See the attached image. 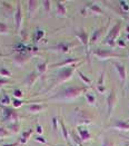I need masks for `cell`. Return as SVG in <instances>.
Wrapping results in <instances>:
<instances>
[{
    "mask_svg": "<svg viewBox=\"0 0 129 146\" xmlns=\"http://www.w3.org/2000/svg\"><path fill=\"white\" fill-rule=\"evenodd\" d=\"M22 24V10H21V2L17 3V8L15 12V29H16V34L19 33L20 28Z\"/></svg>",
    "mask_w": 129,
    "mask_h": 146,
    "instance_id": "9",
    "label": "cell"
},
{
    "mask_svg": "<svg viewBox=\"0 0 129 146\" xmlns=\"http://www.w3.org/2000/svg\"><path fill=\"white\" fill-rule=\"evenodd\" d=\"M119 7L122 12H129V2L128 1H119Z\"/></svg>",
    "mask_w": 129,
    "mask_h": 146,
    "instance_id": "31",
    "label": "cell"
},
{
    "mask_svg": "<svg viewBox=\"0 0 129 146\" xmlns=\"http://www.w3.org/2000/svg\"><path fill=\"white\" fill-rule=\"evenodd\" d=\"M10 133L8 129H6L5 127H0V138H3V137H9Z\"/></svg>",
    "mask_w": 129,
    "mask_h": 146,
    "instance_id": "38",
    "label": "cell"
},
{
    "mask_svg": "<svg viewBox=\"0 0 129 146\" xmlns=\"http://www.w3.org/2000/svg\"><path fill=\"white\" fill-rule=\"evenodd\" d=\"M108 26H109V21H108V24L104 26V27H100V28H98V29H96L94 33L91 34V36H90V46H93L95 45L101 37L105 35V31L106 29L108 28Z\"/></svg>",
    "mask_w": 129,
    "mask_h": 146,
    "instance_id": "11",
    "label": "cell"
},
{
    "mask_svg": "<svg viewBox=\"0 0 129 146\" xmlns=\"http://www.w3.org/2000/svg\"><path fill=\"white\" fill-rule=\"evenodd\" d=\"M24 96V93H22V90L21 89H19V88H16L15 90H13V97L15 98H18V99H20V98Z\"/></svg>",
    "mask_w": 129,
    "mask_h": 146,
    "instance_id": "39",
    "label": "cell"
},
{
    "mask_svg": "<svg viewBox=\"0 0 129 146\" xmlns=\"http://www.w3.org/2000/svg\"><path fill=\"white\" fill-rule=\"evenodd\" d=\"M1 105L2 106H8V105H10V96H8V95H5L3 97L1 98Z\"/></svg>",
    "mask_w": 129,
    "mask_h": 146,
    "instance_id": "37",
    "label": "cell"
},
{
    "mask_svg": "<svg viewBox=\"0 0 129 146\" xmlns=\"http://www.w3.org/2000/svg\"><path fill=\"white\" fill-rule=\"evenodd\" d=\"M45 108H46V105H44V104H31L28 106L27 110L31 114H36V113H39Z\"/></svg>",
    "mask_w": 129,
    "mask_h": 146,
    "instance_id": "22",
    "label": "cell"
},
{
    "mask_svg": "<svg viewBox=\"0 0 129 146\" xmlns=\"http://www.w3.org/2000/svg\"><path fill=\"white\" fill-rule=\"evenodd\" d=\"M36 131H37V134L38 135H42V133H44L42 126H41L40 124H37V126H36Z\"/></svg>",
    "mask_w": 129,
    "mask_h": 146,
    "instance_id": "41",
    "label": "cell"
},
{
    "mask_svg": "<svg viewBox=\"0 0 129 146\" xmlns=\"http://www.w3.org/2000/svg\"><path fill=\"white\" fill-rule=\"evenodd\" d=\"M38 77H39V74L37 73L36 70H32L31 73H30L28 76H27V77H26V79H24V84L28 86V88L32 87V85H34L36 82H37Z\"/></svg>",
    "mask_w": 129,
    "mask_h": 146,
    "instance_id": "17",
    "label": "cell"
},
{
    "mask_svg": "<svg viewBox=\"0 0 129 146\" xmlns=\"http://www.w3.org/2000/svg\"><path fill=\"white\" fill-rule=\"evenodd\" d=\"M128 58H129V57H128Z\"/></svg>",
    "mask_w": 129,
    "mask_h": 146,
    "instance_id": "54",
    "label": "cell"
},
{
    "mask_svg": "<svg viewBox=\"0 0 129 146\" xmlns=\"http://www.w3.org/2000/svg\"><path fill=\"white\" fill-rule=\"evenodd\" d=\"M10 83H12L10 79H5V78H0V85H5V84H10Z\"/></svg>",
    "mask_w": 129,
    "mask_h": 146,
    "instance_id": "42",
    "label": "cell"
},
{
    "mask_svg": "<svg viewBox=\"0 0 129 146\" xmlns=\"http://www.w3.org/2000/svg\"><path fill=\"white\" fill-rule=\"evenodd\" d=\"M76 122L79 125H90L93 123L91 114L86 110H76Z\"/></svg>",
    "mask_w": 129,
    "mask_h": 146,
    "instance_id": "8",
    "label": "cell"
},
{
    "mask_svg": "<svg viewBox=\"0 0 129 146\" xmlns=\"http://www.w3.org/2000/svg\"><path fill=\"white\" fill-rule=\"evenodd\" d=\"M62 146H64V145H62ZM65 146H72V145H65Z\"/></svg>",
    "mask_w": 129,
    "mask_h": 146,
    "instance_id": "52",
    "label": "cell"
},
{
    "mask_svg": "<svg viewBox=\"0 0 129 146\" xmlns=\"http://www.w3.org/2000/svg\"><path fill=\"white\" fill-rule=\"evenodd\" d=\"M77 74H78V76L81 78V80L86 84V85H91V79H90L89 77H87L85 74L81 73V72H80V70H78V69H77Z\"/></svg>",
    "mask_w": 129,
    "mask_h": 146,
    "instance_id": "29",
    "label": "cell"
},
{
    "mask_svg": "<svg viewBox=\"0 0 129 146\" xmlns=\"http://www.w3.org/2000/svg\"><path fill=\"white\" fill-rule=\"evenodd\" d=\"M38 1H34V0H29L27 1V10H28V15L30 18H32L35 16V13L38 11V7H39Z\"/></svg>",
    "mask_w": 129,
    "mask_h": 146,
    "instance_id": "16",
    "label": "cell"
},
{
    "mask_svg": "<svg viewBox=\"0 0 129 146\" xmlns=\"http://www.w3.org/2000/svg\"><path fill=\"white\" fill-rule=\"evenodd\" d=\"M101 146H116V144H115V142H114L111 138H109V137H104Z\"/></svg>",
    "mask_w": 129,
    "mask_h": 146,
    "instance_id": "32",
    "label": "cell"
},
{
    "mask_svg": "<svg viewBox=\"0 0 129 146\" xmlns=\"http://www.w3.org/2000/svg\"><path fill=\"white\" fill-rule=\"evenodd\" d=\"M0 34H1V35H6V36L10 34L9 27L5 24V23H1V21H0Z\"/></svg>",
    "mask_w": 129,
    "mask_h": 146,
    "instance_id": "30",
    "label": "cell"
},
{
    "mask_svg": "<svg viewBox=\"0 0 129 146\" xmlns=\"http://www.w3.org/2000/svg\"><path fill=\"white\" fill-rule=\"evenodd\" d=\"M24 103V100L18 99V98H13V99H12V106H13V108H19V107H21Z\"/></svg>",
    "mask_w": 129,
    "mask_h": 146,
    "instance_id": "34",
    "label": "cell"
},
{
    "mask_svg": "<svg viewBox=\"0 0 129 146\" xmlns=\"http://www.w3.org/2000/svg\"><path fill=\"white\" fill-rule=\"evenodd\" d=\"M32 129L30 128V129H28V131H24V132H22L21 133V135H20V137H19V142L21 143V144H26L27 142H28V139L30 138V136H31V134H32Z\"/></svg>",
    "mask_w": 129,
    "mask_h": 146,
    "instance_id": "24",
    "label": "cell"
},
{
    "mask_svg": "<svg viewBox=\"0 0 129 146\" xmlns=\"http://www.w3.org/2000/svg\"><path fill=\"white\" fill-rule=\"evenodd\" d=\"M93 55L96 56L100 60H107V59H112V58H125L127 57L126 55L114 52L112 50H107V49H95L93 51Z\"/></svg>",
    "mask_w": 129,
    "mask_h": 146,
    "instance_id": "4",
    "label": "cell"
},
{
    "mask_svg": "<svg viewBox=\"0 0 129 146\" xmlns=\"http://www.w3.org/2000/svg\"><path fill=\"white\" fill-rule=\"evenodd\" d=\"M126 33H127V34H129V25H127V26H126Z\"/></svg>",
    "mask_w": 129,
    "mask_h": 146,
    "instance_id": "48",
    "label": "cell"
},
{
    "mask_svg": "<svg viewBox=\"0 0 129 146\" xmlns=\"http://www.w3.org/2000/svg\"><path fill=\"white\" fill-rule=\"evenodd\" d=\"M44 36H45V31H44L42 29H38L37 33H36V35H35V41L36 42H38L41 38H44Z\"/></svg>",
    "mask_w": 129,
    "mask_h": 146,
    "instance_id": "36",
    "label": "cell"
},
{
    "mask_svg": "<svg viewBox=\"0 0 129 146\" xmlns=\"http://www.w3.org/2000/svg\"><path fill=\"white\" fill-rule=\"evenodd\" d=\"M77 133L79 134L80 138L82 139V142H86V141L91 139V134H90V132H89L87 128L82 127V126H78V127H77Z\"/></svg>",
    "mask_w": 129,
    "mask_h": 146,
    "instance_id": "19",
    "label": "cell"
},
{
    "mask_svg": "<svg viewBox=\"0 0 129 146\" xmlns=\"http://www.w3.org/2000/svg\"><path fill=\"white\" fill-rule=\"evenodd\" d=\"M47 68H48V61H40L37 64V73L39 75H42L47 72Z\"/></svg>",
    "mask_w": 129,
    "mask_h": 146,
    "instance_id": "26",
    "label": "cell"
},
{
    "mask_svg": "<svg viewBox=\"0 0 129 146\" xmlns=\"http://www.w3.org/2000/svg\"><path fill=\"white\" fill-rule=\"evenodd\" d=\"M85 97H86V100H87V103H88L89 105H95V103H96V97H95L94 94L87 92V93L85 94Z\"/></svg>",
    "mask_w": 129,
    "mask_h": 146,
    "instance_id": "28",
    "label": "cell"
},
{
    "mask_svg": "<svg viewBox=\"0 0 129 146\" xmlns=\"http://www.w3.org/2000/svg\"><path fill=\"white\" fill-rule=\"evenodd\" d=\"M105 68L103 69V72L100 74V77L98 78V83H97V90L100 93V94H105L106 88L105 85H104V82H105Z\"/></svg>",
    "mask_w": 129,
    "mask_h": 146,
    "instance_id": "21",
    "label": "cell"
},
{
    "mask_svg": "<svg viewBox=\"0 0 129 146\" xmlns=\"http://www.w3.org/2000/svg\"><path fill=\"white\" fill-rule=\"evenodd\" d=\"M2 5L6 7V9H7L8 11H12V6L10 3H8V2H2Z\"/></svg>",
    "mask_w": 129,
    "mask_h": 146,
    "instance_id": "44",
    "label": "cell"
},
{
    "mask_svg": "<svg viewBox=\"0 0 129 146\" xmlns=\"http://www.w3.org/2000/svg\"><path fill=\"white\" fill-rule=\"evenodd\" d=\"M121 136H122V137H124V138H126V139H127V141H129V137H128V136H125V135H121Z\"/></svg>",
    "mask_w": 129,
    "mask_h": 146,
    "instance_id": "49",
    "label": "cell"
},
{
    "mask_svg": "<svg viewBox=\"0 0 129 146\" xmlns=\"http://www.w3.org/2000/svg\"><path fill=\"white\" fill-rule=\"evenodd\" d=\"M126 39L129 41V34H127V35H126Z\"/></svg>",
    "mask_w": 129,
    "mask_h": 146,
    "instance_id": "50",
    "label": "cell"
},
{
    "mask_svg": "<svg viewBox=\"0 0 129 146\" xmlns=\"http://www.w3.org/2000/svg\"><path fill=\"white\" fill-rule=\"evenodd\" d=\"M3 115H5V118L10 121V122H18L19 114L17 113V110H15V108H10V107L3 106Z\"/></svg>",
    "mask_w": 129,
    "mask_h": 146,
    "instance_id": "14",
    "label": "cell"
},
{
    "mask_svg": "<svg viewBox=\"0 0 129 146\" xmlns=\"http://www.w3.org/2000/svg\"><path fill=\"white\" fill-rule=\"evenodd\" d=\"M111 65L115 67V69L117 70L118 75H119V78H120V88L121 89H125V85H126V82H127V68H126V65L120 62V61H110Z\"/></svg>",
    "mask_w": 129,
    "mask_h": 146,
    "instance_id": "5",
    "label": "cell"
},
{
    "mask_svg": "<svg viewBox=\"0 0 129 146\" xmlns=\"http://www.w3.org/2000/svg\"><path fill=\"white\" fill-rule=\"evenodd\" d=\"M8 129H9L11 133H15V134H17V133L19 132V129H20V123H19V122H12V123H10V124L8 125Z\"/></svg>",
    "mask_w": 129,
    "mask_h": 146,
    "instance_id": "27",
    "label": "cell"
},
{
    "mask_svg": "<svg viewBox=\"0 0 129 146\" xmlns=\"http://www.w3.org/2000/svg\"><path fill=\"white\" fill-rule=\"evenodd\" d=\"M31 56H32V54H30V52H17L12 57V60H13V62L16 65L22 66V65H24L27 61L31 58Z\"/></svg>",
    "mask_w": 129,
    "mask_h": 146,
    "instance_id": "10",
    "label": "cell"
},
{
    "mask_svg": "<svg viewBox=\"0 0 129 146\" xmlns=\"http://www.w3.org/2000/svg\"><path fill=\"white\" fill-rule=\"evenodd\" d=\"M76 36L77 38L80 40V42L82 44L85 51H86V58L87 61L90 64V50H89V46H90V37L89 35L85 31V30H79L76 33Z\"/></svg>",
    "mask_w": 129,
    "mask_h": 146,
    "instance_id": "6",
    "label": "cell"
},
{
    "mask_svg": "<svg viewBox=\"0 0 129 146\" xmlns=\"http://www.w3.org/2000/svg\"><path fill=\"white\" fill-rule=\"evenodd\" d=\"M126 122H127V123H129V118H128V119H127V121H126Z\"/></svg>",
    "mask_w": 129,
    "mask_h": 146,
    "instance_id": "51",
    "label": "cell"
},
{
    "mask_svg": "<svg viewBox=\"0 0 129 146\" xmlns=\"http://www.w3.org/2000/svg\"><path fill=\"white\" fill-rule=\"evenodd\" d=\"M116 45H117L118 47H120V48H126V47H127V45H126V41H125L124 39H117V41H116Z\"/></svg>",
    "mask_w": 129,
    "mask_h": 146,
    "instance_id": "40",
    "label": "cell"
},
{
    "mask_svg": "<svg viewBox=\"0 0 129 146\" xmlns=\"http://www.w3.org/2000/svg\"><path fill=\"white\" fill-rule=\"evenodd\" d=\"M86 9H88L90 12H93L94 15H103V16H105L106 12L103 10V8L100 7V6H98L97 3H94V2H90V3H88V6L86 7Z\"/></svg>",
    "mask_w": 129,
    "mask_h": 146,
    "instance_id": "18",
    "label": "cell"
},
{
    "mask_svg": "<svg viewBox=\"0 0 129 146\" xmlns=\"http://www.w3.org/2000/svg\"><path fill=\"white\" fill-rule=\"evenodd\" d=\"M72 47H75V44H71V42H59L56 46L50 47L49 49L50 50H56V51L61 52V54H68Z\"/></svg>",
    "mask_w": 129,
    "mask_h": 146,
    "instance_id": "12",
    "label": "cell"
},
{
    "mask_svg": "<svg viewBox=\"0 0 129 146\" xmlns=\"http://www.w3.org/2000/svg\"><path fill=\"white\" fill-rule=\"evenodd\" d=\"M0 76L2 78H10L11 77V73L7 68H0Z\"/></svg>",
    "mask_w": 129,
    "mask_h": 146,
    "instance_id": "33",
    "label": "cell"
},
{
    "mask_svg": "<svg viewBox=\"0 0 129 146\" xmlns=\"http://www.w3.org/2000/svg\"><path fill=\"white\" fill-rule=\"evenodd\" d=\"M121 30V21H117L116 24L112 26V28L110 29V31L107 34L105 38V44L110 46V47H115L116 46V41H117V37L120 34Z\"/></svg>",
    "mask_w": 129,
    "mask_h": 146,
    "instance_id": "3",
    "label": "cell"
},
{
    "mask_svg": "<svg viewBox=\"0 0 129 146\" xmlns=\"http://www.w3.org/2000/svg\"><path fill=\"white\" fill-rule=\"evenodd\" d=\"M59 124H60V128H61V133H62L64 138H65L67 142H69V136H70V135H69V132H68V129H67V127H66V124H65L62 118L59 119Z\"/></svg>",
    "mask_w": 129,
    "mask_h": 146,
    "instance_id": "23",
    "label": "cell"
},
{
    "mask_svg": "<svg viewBox=\"0 0 129 146\" xmlns=\"http://www.w3.org/2000/svg\"><path fill=\"white\" fill-rule=\"evenodd\" d=\"M27 35H28V34H27V29L24 28V30L21 31V37H22L24 40H27V39H28V36H27Z\"/></svg>",
    "mask_w": 129,
    "mask_h": 146,
    "instance_id": "45",
    "label": "cell"
},
{
    "mask_svg": "<svg viewBox=\"0 0 129 146\" xmlns=\"http://www.w3.org/2000/svg\"><path fill=\"white\" fill-rule=\"evenodd\" d=\"M56 15L59 17H65L67 16V8L66 5L61 1H56Z\"/></svg>",
    "mask_w": 129,
    "mask_h": 146,
    "instance_id": "20",
    "label": "cell"
},
{
    "mask_svg": "<svg viewBox=\"0 0 129 146\" xmlns=\"http://www.w3.org/2000/svg\"><path fill=\"white\" fill-rule=\"evenodd\" d=\"M69 135H70V137L72 138V142L75 143V145L82 146V139L80 138V136H79L78 133H76L75 131H70V132H69Z\"/></svg>",
    "mask_w": 129,
    "mask_h": 146,
    "instance_id": "25",
    "label": "cell"
},
{
    "mask_svg": "<svg viewBox=\"0 0 129 146\" xmlns=\"http://www.w3.org/2000/svg\"><path fill=\"white\" fill-rule=\"evenodd\" d=\"M107 128H114V129H118V131H129V123L126 121H117L111 125H108Z\"/></svg>",
    "mask_w": 129,
    "mask_h": 146,
    "instance_id": "15",
    "label": "cell"
},
{
    "mask_svg": "<svg viewBox=\"0 0 129 146\" xmlns=\"http://www.w3.org/2000/svg\"><path fill=\"white\" fill-rule=\"evenodd\" d=\"M87 92H88V87L86 86H70L59 90L58 93H56L49 98V100H60V102L72 100V99H77L79 96L86 94Z\"/></svg>",
    "mask_w": 129,
    "mask_h": 146,
    "instance_id": "1",
    "label": "cell"
},
{
    "mask_svg": "<svg viewBox=\"0 0 129 146\" xmlns=\"http://www.w3.org/2000/svg\"><path fill=\"white\" fill-rule=\"evenodd\" d=\"M41 3H42V6H44L45 11L47 12V13H50V11H51V1L46 0V1H42Z\"/></svg>",
    "mask_w": 129,
    "mask_h": 146,
    "instance_id": "35",
    "label": "cell"
},
{
    "mask_svg": "<svg viewBox=\"0 0 129 146\" xmlns=\"http://www.w3.org/2000/svg\"><path fill=\"white\" fill-rule=\"evenodd\" d=\"M77 68H78V65H72V66H68V67H65V68H61L58 72L57 76H56V79L54 82V84L50 86L49 89H51L54 86H57L59 84H62L67 80H69L75 72H77Z\"/></svg>",
    "mask_w": 129,
    "mask_h": 146,
    "instance_id": "2",
    "label": "cell"
},
{
    "mask_svg": "<svg viewBox=\"0 0 129 146\" xmlns=\"http://www.w3.org/2000/svg\"><path fill=\"white\" fill-rule=\"evenodd\" d=\"M118 102V97H117V92L116 89L112 87L110 93L108 94V96L106 98V104H107V118L110 117L111 113L115 110V106Z\"/></svg>",
    "mask_w": 129,
    "mask_h": 146,
    "instance_id": "7",
    "label": "cell"
},
{
    "mask_svg": "<svg viewBox=\"0 0 129 146\" xmlns=\"http://www.w3.org/2000/svg\"><path fill=\"white\" fill-rule=\"evenodd\" d=\"M36 141H38V142H40V143H42V144H47V139L44 138V137H41V136L36 137Z\"/></svg>",
    "mask_w": 129,
    "mask_h": 146,
    "instance_id": "43",
    "label": "cell"
},
{
    "mask_svg": "<svg viewBox=\"0 0 129 146\" xmlns=\"http://www.w3.org/2000/svg\"><path fill=\"white\" fill-rule=\"evenodd\" d=\"M20 142H15V143H12V144H5L3 146H20Z\"/></svg>",
    "mask_w": 129,
    "mask_h": 146,
    "instance_id": "46",
    "label": "cell"
},
{
    "mask_svg": "<svg viewBox=\"0 0 129 146\" xmlns=\"http://www.w3.org/2000/svg\"><path fill=\"white\" fill-rule=\"evenodd\" d=\"M52 123H54V129L56 131V129H57V118H56V117L52 118Z\"/></svg>",
    "mask_w": 129,
    "mask_h": 146,
    "instance_id": "47",
    "label": "cell"
},
{
    "mask_svg": "<svg viewBox=\"0 0 129 146\" xmlns=\"http://www.w3.org/2000/svg\"><path fill=\"white\" fill-rule=\"evenodd\" d=\"M80 60H81V58H67V59L60 61V62L50 65V67H51V68H65V67H68V66L76 65L78 61H80Z\"/></svg>",
    "mask_w": 129,
    "mask_h": 146,
    "instance_id": "13",
    "label": "cell"
},
{
    "mask_svg": "<svg viewBox=\"0 0 129 146\" xmlns=\"http://www.w3.org/2000/svg\"><path fill=\"white\" fill-rule=\"evenodd\" d=\"M73 146H76V145H73Z\"/></svg>",
    "mask_w": 129,
    "mask_h": 146,
    "instance_id": "53",
    "label": "cell"
}]
</instances>
